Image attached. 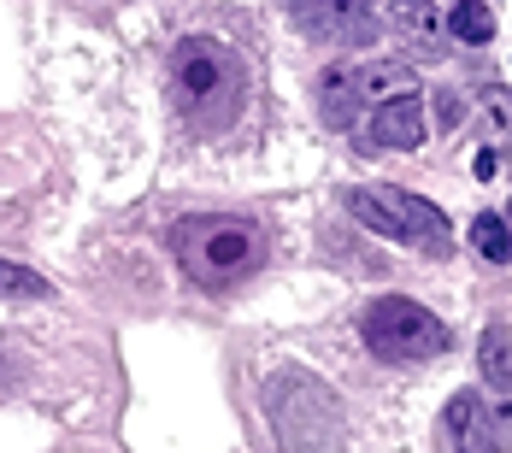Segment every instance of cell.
<instances>
[{
	"label": "cell",
	"instance_id": "6da1fadb",
	"mask_svg": "<svg viewBox=\"0 0 512 453\" xmlns=\"http://www.w3.org/2000/svg\"><path fill=\"white\" fill-rule=\"evenodd\" d=\"M171 101L195 136H218L248 106V65L218 36H189L171 53Z\"/></svg>",
	"mask_w": 512,
	"mask_h": 453
},
{
	"label": "cell",
	"instance_id": "7a4b0ae2",
	"mask_svg": "<svg viewBox=\"0 0 512 453\" xmlns=\"http://www.w3.org/2000/svg\"><path fill=\"white\" fill-rule=\"evenodd\" d=\"M171 253L201 289H236L265 259V230L254 218H183L171 230Z\"/></svg>",
	"mask_w": 512,
	"mask_h": 453
},
{
	"label": "cell",
	"instance_id": "3957f363",
	"mask_svg": "<svg viewBox=\"0 0 512 453\" xmlns=\"http://www.w3.org/2000/svg\"><path fill=\"white\" fill-rule=\"evenodd\" d=\"M265 418H271L283 453H336L342 448V406L301 365H283V371L265 377Z\"/></svg>",
	"mask_w": 512,
	"mask_h": 453
},
{
	"label": "cell",
	"instance_id": "277c9868",
	"mask_svg": "<svg viewBox=\"0 0 512 453\" xmlns=\"http://www.w3.org/2000/svg\"><path fill=\"white\" fill-rule=\"evenodd\" d=\"M348 212H354L365 230H377V236H395V242H407V248L430 253V259H442V253L454 248V236H448V218L424 201V195H407V189L365 183V189H354V195H348Z\"/></svg>",
	"mask_w": 512,
	"mask_h": 453
},
{
	"label": "cell",
	"instance_id": "5b68a950",
	"mask_svg": "<svg viewBox=\"0 0 512 453\" xmlns=\"http://www.w3.org/2000/svg\"><path fill=\"white\" fill-rule=\"evenodd\" d=\"M359 336L365 348L383 353V359H436L448 348V324L436 312H424L407 295H383L359 312Z\"/></svg>",
	"mask_w": 512,
	"mask_h": 453
},
{
	"label": "cell",
	"instance_id": "8992f818",
	"mask_svg": "<svg viewBox=\"0 0 512 453\" xmlns=\"http://www.w3.org/2000/svg\"><path fill=\"white\" fill-rule=\"evenodd\" d=\"M289 12L312 36H336V42H371L377 36L371 0H289Z\"/></svg>",
	"mask_w": 512,
	"mask_h": 453
},
{
	"label": "cell",
	"instance_id": "52a82bcc",
	"mask_svg": "<svg viewBox=\"0 0 512 453\" xmlns=\"http://www.w3.org/2000/svg\"><path fill=\"white\" fill-rule=\"evenodd\" d=\"M442 436H448V448L454 453H501V424H495V406L483 401V395H454L448 412H442Z\"/></svg>",
	"mask_w": 512,
	"mask_h": 453
},
{
	"label": "cell",
	"instance_id": "ba28073f",
	"mask_svg": "<svg viewBox=\"0 0 512 453\" xmlns=\"http://www.w3.org/2000/svg\"><path fill=\"white\" fill-rule=\"evenodd\" d=\"M359 142H365V148H395V153L418 148V142H424V101H418V95H401V101L371 106V124H365Z\"/></svg>",
	"mask_w": 512,
	"mask_h": 453
},
{
	"label": "cell",
	"instance_id": "9c48e42d",
	"mask_svg": "<svg viewBox=\"0 0 512 453\" xmlns=\"http://www.w3.org/2000/svg\"><path fill=\"white\" fill-rule=\"evenodd\" d=\"M359 65H336L330 77H324V124L330 130H354L359 118Z\"/></svg>",
	"mask_w": 512,
	"mask_h": 453
},
{
	"label": "cell",
	"instance_id": "30bf717a",
	"mask_svg": "<svg viewBox=\"0 0 512 453\" xmlns=\"http://www.w3.org/2000/svg\"><path fill=\"white\" fill-rule=\"evenodd\" d=\"M477 359H483L489 389L512 395V324H489V330H483V342H477Z\"/></svg>",
	"mask_w": 512,
	"mask_h": 453
},
{
	"label": "cell",
	"instance_id": "8fae6325",
	"mask_svg": "<svg viewBox=\"0 0 512 453\" xmlns=\"http://www.w3.org/2000/svg\"><path fill=\"white\" fill-rule=\"evenodd\" d=\"M448 30H454V42H465V48H483V42L495 36V12H489L483 0H460V6L448 12Z\"/></svg>",
	"mask_w": 512,
	"mask_h": 453
},
{
	"label": "cell",
	"instance_id": "7c38bea8",
	"mask_svg": "<svg viewBox=\"0 0 512 453\" xmlns=\"http://www.w3.org/2000/svg\"><path fill=\"white\" fill-rule=\"evenodd\" d=\"M471 248L483 253V259H495V265H507L512 259V230L501 212H483V218H471Z\"/></svg>",
	"mask_w": 512,
	"mask_h": 453
},
{
	"label": "cell",
	"instance_id": "4fadbf2b",
	"mask_svg": "<svg viewBox=\"0 0 512 453\" xmlns=\"http://www.w3.org/2000/svg\"><path fill=\"white\" fill-rule=\"evenodd\" d=\"M389 24H395L401 36H436L442 18H436L430 0H395V6H389Z\"/></svg>",
	"mask_w": 512,
	"mask_h": 453
},
{
	"label": "cell",
	"instance_id": "5bb4252c",
	"mask_svg": "<svg viewBox=\"0 0 512 453\" xmlns=\"http://www.w3.org/2000/svg\"><path fill=\"white\" fill-rule=\"evenodd\" d=\"M0 295H18V301H48V277L24 271L18 259H0Z\"/></svg>",
	"mask_w": 512,
	"mask_h": 453
},
{
	"label": "cell",
	"instance_id": "9a60e30c",
	"mask_svg": "<svg viewBox=\"0 0 512 453\" xmlns=\"http://www.w3.org/2000/svg\"><path fill=\"white\" fill-rule=\"evenodd\" d=\"M483 112H489V118H483L489 136L512 148V89H483Z\"/></svg>",
	"mask_w": 512,
	"mask_h": 453
},
{
	"label": "cell",
	"instance_id": "2e32d148",
	"mask_svg": "<svg viewBox=\"0 0 512 453\" xmlns=\"http://www.w3.org/2000/svg\"><path fill=\"white\" fill-rule=\"evenodd\" d=\"M495 424H501V442H512V406L507 412H495Z\"/></svg>",
	"mask_w": 512,
	"mask_h": 453
},
{
	"label": "cell",
	"instance_id": "e0dca14e",
	"mask_svg": "<svg viewBox=\"0 0 512 453\" xmlns=\"http://www.w3.org/2000/svg\"><path fill=\"white\" fill-rule=\"evenodd\" d=\"M507 230H512V206H507Z\"/></svg>",
	"mask_w": 512,
	"mask_h": 453
}]
</instances>
